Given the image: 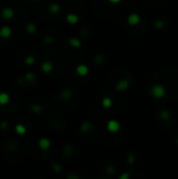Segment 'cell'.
Returning <instances> with one entry per match:
<instances>
[{"label": "cell", "instance_id": "cell-1", "mask_svg": "<svg viewBox=\"0 0 178 179\" xmlns=\"http://www.w3.org/2000/svg\"><path fill=\"white\" fill-rule=\"evenodd\" d=\"M0 15H1V17L3 18L4 20L9 21L15 17V11H14V9L9 8V6H5V8H3L1 9Z\"/></svg>", "mask_w": 178, "mask_h": 179}, {"label": "cell", "instance_id": "cell-2", "mask_svg": "<svg viewBox=\"0 0 178 179\" xmlns=\"http://www.w3.org/2000/svg\"><path fill=\"white\" fill-rule=\"evenodd\" d=\"M107 130L110 133H117L120 130V124L116 119H110L107 122Z\"/></svg>", "mask_w": 178, "mask_h": 179}, {"label": "cell", "instance_id": "cell-3", "mask_svg": "<svg viewBox=\"0 0 178 179\" xmlns=\"http://www.w3.org/2000/svg\"><path fill=\"white\" fill-rule=\"evenodd\" d=\"M130 87V81L128 79H122L115 84V90L120 91V92H123V91H126L128 88Z\"/></svg>", "mask_w": 178, "mask_h": 179}, {"label": "cell", "instance_id": "cell-4", "mask_svg": "<svg viewBox=\"0 0 178 179\" xmlns=\"http://www.w3.org/2000/svg\"><path fill=\"white\" fill-rule=\"evenodd\" d=\"M51 146V141L47 137H41L38 140V147H39L40 150L44 151V152L45 151H48Z\"/></svg>", "mask_w": 178, "mask_h": 179}, {"label": "cell", "instance_id": "cell-5", "mask_svg": "<svg viewBox=\"0 0 178 179\" xmlns=\"http://www.w3.org/2000/svg\"><path fill=\"white\" fill-rule=\"evenodd\" d=\"M89 71V67L86 64H83V63H81L75 67V72L79 77H87Z\"/></svg>", "mask_w": 178, "mask_h": 179}, {"label": "cell", "instance_id": "cell-6", "mask_svg": "<svg viewBox=\"0 0 178 179\" xmlns=\"http://www.w3.org/2000/svg\"><path fill=\"white\" fill-rule=\"evenodd\" d=\"M12 34H13V29L9 25H3V26L0 27V38L1 39H9L12 36Z\"/></svg>", "mask_w": 178, "mask_h": 179}, {"label": "cell", "instance_id": "cell-7", "mask_svg": "<svg viewBox=\"0 0 178 179\" xmlns=\"http://www.w3.org/2000/svg\"><path fill=\"white\" fill-rule=\"evenodd\" d=\"M41 70L43 74H51V71L54 70V64L51 61H44L41 63Z\"/></svg>", "mask_w": 178, "mask_h": 179}, {"label": "cell", "instance_id": "cell-8", "mask_svg": "<svg viewBox=\"0 0 178 179\" xmlns=\"http://www.w3.org/2000/svg\"><path fill=\"white\" fill-rule=\"evenodd\" d=\"M127 22H128V24H129V25L135 26V25H137L139 22H141V17H139L138 14L132 13V14H130V15L128 16Z\"/></svg>", "mask_w": 178, "mask_h": 179}, {"label": "cell", "instance_id": "cell-9", "mask_svg": "<svg viewBox=\"0 0 178 179\" xmlns=\"http://www.w3.org/2000/svg\"><path fill=\"white\" fill-rule=\"evenodd\" d=\"M80 21V17L75 13H69L66 15V22L70 25H75L77 24L78 22Z\"/></svg>", "mask_w": 178, "mask_h": 179}, {"label": "cell", "instance_id": "cell-10", "mask_svg": "<svg viewBox=\"0 0 178 179\" xmlns=\"http://www.w3.org/2000/svg\"><path fill=\"white\" fill-rule=\"evenodd\" d=\"M60 96H61V98L64 100V101H69L70 98H72V96H73V91L71 90L70 88H64V89L61 90Z\"/></svg>", "mask_w": 178, "mask_h": 179}, {"label": "cell", "instance_id": "cell-11", "mask_svg": "<svg viewBox=\"0 0 178 179\" xmlns=\"http://www.w3.org/2000/svg\"><path fill=\"white\" fill-rule=\"evenodd\" d=\"M91 129H92V122L88 121V119L84 121L80 126V132H82V133H87V132L91 131Z\"/></svg>", "mask_w": 178, "mask_h": 179}, {"label": "cell", "instance_id": "cell-12", "mask_svg": "<svg viewBox=\"0 0 178 179\" xmlns=\"http://www.w3.org/2000/svg\"><path fill=\"white\" fill-rule=\"evenodd\" d=\"M30 108V111L36 115H40L42 112H43V107H42V105L41 104H39V103L32 104Z\"/></svg>", "mask_w": 178, "mask_h": 179}, {"label": "cell", "instance_id": "cell-13", "mask_svg": "<svg viewBox=\"0 0 178 179\" xmlns=\"http://www.w3.org/2000/svg\"><path fill=\"white\" fill-rule=\"evenodd\" d=\"M11 101V96L8 92L5 91H1L0 92V105L1 106H6Z\"/></svg>", "mask_w": 178, "mask_h": 179}, {"label": "cell", "instance_id": "cell-14", "mask_svg": "<svg viewBox=\"0 0 178 179\" xmlns=\"http://www.w3.org/2000/svg\"><path fill=\"white\" fill-rule=\"evenodd\" d=\"M68 42H69V45L72 47V48L79 49L82 47V41L77 37H71Z\"/></svg>", "mask_w": 178, "mask_h": 179}, {"label": "cell", "instance_id": "cell-15", "mask_svg": "<svg viewBox=\"0 0 178 179\" xmlns=\"http://www.w3.org/2000/svg\"><path fill=\"white\" fill-rule=\"evenodd\" d=\"M48 11H49V13L53 14V15H57V14H59L61 11L60 4L57 3V2H53V3H51L48 5Z\"/></svg>", "mask_w": 178, "mask_h": 179}, {"label": "cell", "instance_id": "cell-16", "mask_svg": "<svg viewBox=\"0 0 178 179\" xmlns=\"http://www.w3.org/2000/svg\"><path fill=\"white\" fill-rule=\"evenodd\" d=\"M25 32L30 35H34L37 33V25L35 24L34 22H28L26 25H25Z\"/></svg>", "mask_w": 178, "mask_h": 179}, {"label": "cell", "instance_id": "cell-17", "mask_svg": "<svg viewBox=\"0 0 178 179\" xmlns=\"http://www.w3.org/2000/svg\"><path fill=\"white\" fill-rule=\"evenodd\" d=\"M15 132L18 134V135H24V134H26L27 129H26V127H25L24 125L17 124L15 126Z\"/></svg>", "mask_w": 178, "mask_h": 179}, {"label": "cell", "instance_id": "cell-18", "mask_svg": "<svg viewBox=\"0 0 178 179\" xmlns=\"http://www.w3.org/2000/svg\"><path fill=\"white\" fill-rule=\"evenodd\" d=\"M23 81L26 82V83H34L36 81V74L32 71L26 72L23 77Z\"/></svg>", "mask_w": 178, "mask_h": 179}, {"label": "cell", "instance_id": "cell-19", "mask_svg": "<svg viewBox=\"0 0 178 179\" xmlns=\"http://www.w3.org/2000/svg\"><path fill=\"white\" fill-rule=\"evenodd\" d=\"M112 98H110V96H105V98H103V100H102V106H103L105 109H109V108H111V106H112Z\"/></svg>", "mask_w": 178, "mask_h": 179}, {"label": "cell", "instance_id": "cell-20", "mask_svg": "<svg viewBox=\"0 0 178 179\" xmlns=\"http://www.w3.org/2000/svg\"><path fill=\"white\" fill-rule=\"evenodd\" d=\"M36 62V58L34 55H28L24 59V64L26 66H33Z\"/></svg>", "mask_w": 178, "mask_h": 179}, {"label": "cell", "instance_id": "cell-21", "mask_svg": "<svg viewBox=\"0 0 178 179\" xmlns=\"http://www.w3.org/2000/svg\"><path fill=\"white\" fill-rule=\"evenodd\" d=\"M105 172L108 175H113V174L116 173V169L114 166H112V164H110V166H107L106 169H105Z\"/></svg>", "mask_w": 178, "mask_h": 179}, {"label": "cell", "instance_id": "cell-22", "mask_svg": "<svg viewBox=\"0 0 178 179\" xmlns=\"http://www.w3.org/2000/svg\"><path fill=\"white\" fill-rule=\"evenodd\" d=\"M53 170L54 173H60V172H62V166H61L60 164H58V162H54L53 164Z\"/></svg>", "mask_w": 178, "mask_h": 179}, {"label": "cell", "instance_id": "cell-23", "mask_svg": "<svg viewBox=\"0 0 178 179\" xmlns=\"http://www.w3.org/2000/svg\"><path fill=\"white\" fill-rule=\"evenodd\" d=\"M0 128H1V130L5 131L6 129L9 128V122L6 121H2L1 122H0Z\"/></svg>", "mask_w": 178, "mask_h": 179}, {"label": "cell", "instance_id": "cell-24", "mask_svg": "<svg viewBox=\"0 0 178 179\" xmlns=\"http://www.w3.org/2000/svg\"><path fill=\"white\" fill-rule=\"evenodd\" d=\"M130 177V173L129 172H125V173H123L122 175L120 176V179H128Z\"/></svg>", "mask_w": 178, "mask_h": 179}, {"label": "cell", "instance_id": "cell-25", "mask_svg": "<svg viewBox=\"0 0 178 179\" xmlns=\"http://www.w3.org/2000/svg\"><path fill=\"white\" fill-rule=\"evenodd\" d=\"M128 161H129L130 164H132L134 162V154H132V153H130L129 156H128Z\"/></svg>", "mask_w": 178, "mask_h": 179}, {"label": "cell", "instance_id": "cell-26", "mask_svg": "<svg viewBox=\"0 0 178 179\" xmlns=\"http://www.w3.org/2000/svg\"><path fill=\"white\" fill-rule=\"evenodd\" d=\"M44 41L46 42V43H51V42L54 41V39L51 36H47V37L44 38Z\"/></svg>", "mask_w": 178, "mask_h": 179}, {"label": "cell", "instance_id": "cell-27", "mask_svg": "<svg viewBox=\"0 0 178 179\" xmlns=\"http://www.w3.org/2000/svg\"><path fill=\"white\" fill-rule=\"evenodd\" d=\"M110 3H112V4H117V3H120L122 0H108Z\"/></svg>", "mask_w": 178, "mask_h": 179}, {"label": "cell", "instance_id": "cell-28", "mask_svg": "<svg viewBox=\"0 0 178 179\" xmlns=\"http://www.w3.org/2000/svg\"><path fill=\"white\" fill-rule=\"evenodd\" d=\"M33 1H39V0H33Z\"/></svg>", "mask_w": 178, "mask_h": 179}]
</instances>
